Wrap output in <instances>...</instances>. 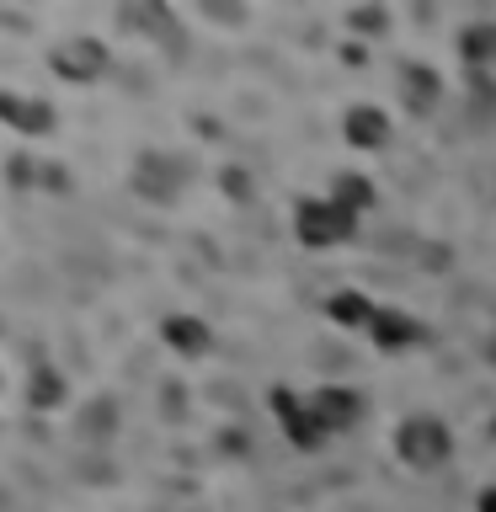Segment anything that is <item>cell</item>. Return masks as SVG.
Here are the masks:
<instances>
[{"instance_id":"1","label":"cell","mask_w":496,"mask_h":512,"mask_svg":"<svg viewBox=\"0 0 496 512\" xmlns=\"http://www.w3.org/2000/svg\"><path fill=\"white\" fill-rule=\"evenodd\" d=\"M48 70H54L64 86H96L112 70V48L91 32H75V38H59L48 48Z\"/></svg>"},{"instance_id":"2","label":"cell","mask_w":496,"mask_h":512,"mask_svg":"<svg viewBox=\"0 0 496 512\" xmlns=\"http://www.w3.org/2000/svg\"><path fill=\"white\" fill-rule=\"evenodd\" d=\"M128 182H134V192L144 203H176V198H182V187H187V166L171 150H139Z\"/></svg>"},{"instance_id":"3","label":"cell","mask_w":496,"mask_h":512,"mask_svg":"<svg viewBox=\"0 0 496 512\" xmlns=\"http://www.w3.org/2000/svg\"><path fill=\"white\" fill-rule=\"evenodd\" d=\"M395 454L411 464V470H438V464L454 454V438H448L443 422H432V416H411V422H400L395 432Z\"/></svg>"},{"instance_id":"4","label":"cell","mask_w":496,"mask_h":512,"mask_svg":"<svg viewBox=\"0 0 496 512\" xmlns=\"http://www.w3.org/2000/svg\"><path fill=\"white\" fill-rule=\"evenodd\" d=\"M352 224H358V214L342 208L336 198H310V203H299V214H294V235L304 246H336V240L352 235Z\"/></svg>"},{"instance_id":"5","label":"cell","mask_w":496,"mask_h":512,"mask_svg":"<svg viewBox=\"0 0 496 512\" xmlns=\"http://www.w3.org/2000/svg\"><path fill=\"white\" fill-rule=\"evenodd\" d=\"M0 128H11L16 139H48L59 128V112L48 96L32 91H0Z\"/></svg>"},{"instance_id":"6","label":"cell","mask_w":496,"mask_h":512,"mask_svg":"<svg viewBox=\"0 0 496 512\" xmlns=\"http://www.w3.org/2000/svg\"><path fill=\"white\" fill-rule=\"evenodd\" d=\"M22 400H27V411H59L64 400H70V379H64V368L48 363V358H38V363L27 368Z\"/></svg>"},{"instance_id":"7","label":"cell","mask_w":496,"mask_h":512,"mask_svg":"<svg viewBox=\"0 0 496 512\" xmlns=\"http://www.w3.org/2000/svg\"><path fill=\"white\" fill-rule=\"evenodd\" d=\"M310 400V416H315V427H320V438H326V432H347L352 422H358V395L352 390H310L304 395Z\"/></svg>"},{"instance_id":"8","label":"cell","mask_w":496,"mask_h":512,"mask_svg":"<svg viewBox=\"0 0 496 512\" xmlns=\"http://www.w3.org/2000/svg\"><path fill=\"white\" fill-rule=\"evenodd\" d=\"M160 342H166L176 358H203V352L214 347V331H208V320H198V315H166L160 320Z\"/></svg>"},{"instance_id":"9","label":"cell","mask_w":496,"mask_h":512,"mask_svg":"<svg viewBox=\"0 0 496 512\" xmlns=\"http://www.w3.org/2000/svg\"><path fill=\"white\" fill-rule=\"evenodd\" d=\"M272 411H278L283 432H288L299 448H315V443H320V427H315V416H310V400H299V395H288V390H272Z\"/></svg>"},{"instance_id":"10","label":"cell","mask_w":496,"mask_h":512,"mask_svg":"<svg viewBox=\"0 0 496 512\" xmlns=\"http://www.w3.org/2000/svg\"><path fill=\"white\" fill-rule=\"evenodd\" d=\"M347 144H358V150H384V144H390V112L384 107H352L347 112Z\"/></svg>"},{"instance_id":"11","label":"cell","mask_w":496,"mask_h":512,"mask_svg":"<svg viewBox=\"0 0 496 512\" xmlns=\"http://www.w3.org/2000/svg\"><path fill=\"white\" fill-rule=\"evenodd\" d=\"M75 432H80L86 443H107L112 432H118V400H112V395L86 400V406H80V416H75Z\"/></svg>"},{"instance_id":"12","label":"cell","mask_w":496,"mask_h":512,"mask_svg":"<svg viewBox=\"0 0 496 512\" xmlns=\"http://www.w3.org/2000/svg\"><path fill=\"white\" fill-rule=\"evenodd\" d=\"M464 59H470L475 75H491V64H496V27L491 22L464 27Z\"/></svg>"},{"instance_id":"13","label":"cell","mask_w":496,"mask_h":512,"mask_svg":"<svg viewBox=\"0 0 496 512\" xmlns=\"http://www.w3.org/2000/svg\"><path fill=\"white\" fill-rule=\"evenodd\" d=\"M6 187H16V192L43 187V160L27 155V150H11V155H6Z\"/></svg>"},{"instance_id":"14","label":"cell","mask_w":496,"mask_h":512,"mask_svg":"<svg viewBox=\"0 0 496 512\" xmlns=\"http://www.w3.org/2000/svg\"><path fill=\"white\" fill-rule=\"evenodd\" d=\"M368 331H374L379 347H411V336H416V326H411L406 315H395V310H379Z\"/></svg>"},{"instance_id":"15","label":"cell","mask_w":496,"mask_h":512,"mask_svg":"<svg viewBox=\"0 0 496 512\" xmlns=\"http://www.w3.org/2000/svg\"><path fill=\"white\" fill-rule=\"evenodd\" d=\"M331 315L342 320V326H374L379 310H374L363 294H336V299H331Z\"/></svg>"},{"instance_id":"16","label":"cell","mask_w":496,"mask_h":512,"mask_svg":"<svg viewBox=\"0 0 496 512\" xmlns=\"http://www.w3.org/2000/svg\"><path fill=\"white\" fill-rule=\"evenodd\" d=\"M368 198H374V192H368V182H363V176H342V182H336V203H342V208H352V214H363V208H368Z\"/></svg>"},{"instance_id":"17","label":"cell","mask_w":496,"mask_h":512,"mask_svg":"<svg viewBox=\"0 0 496 512\" xmlns=\"http://www.w3.org/2000/svg\"><path fill=\"white\" fill-rule=\"evenodd\" d=\"M406 80H411V86H406V102H411L416 112H427V102L438 96V86H432V75H427V70H406Z\"/></svg>"}]
</instances>
